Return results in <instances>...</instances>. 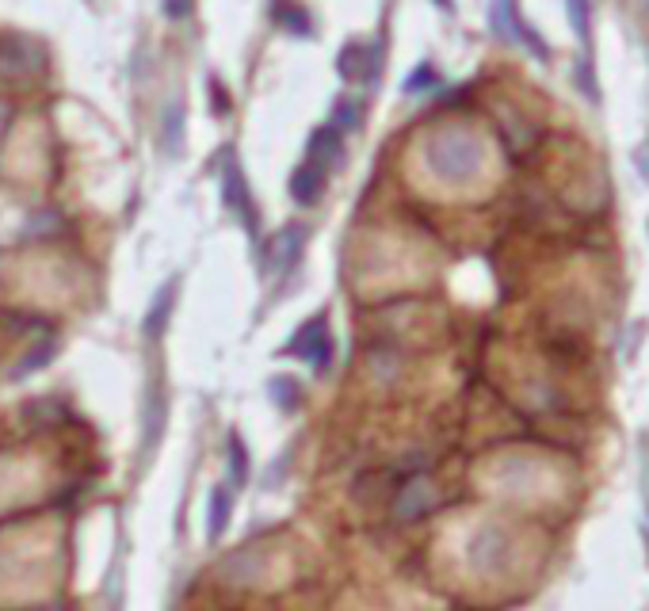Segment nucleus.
<instances>
[{"instance_id":"obj_20","label":"nucleus","mask_w":649,"mask_h":611,"mask_svg":"<svg viewBox=\"0 0 649 611\" xmlns=\"http://www.w3.org/2000/svg\"><path fill=\"white\" fill-rule=\"evenodd\" d=\"M359 119H363L359 104H355V99H347V96H340L337 107H332V127H337L340 134H344V130H355V127H359Z\"/></svg>"},{"instance_id":"obj_11","label":"nucleus","mask_w":649,"mask_h":611,"mask_svg":"<svg viewBox=\"0 0 649 611\" xmlns=\"http://www.w3.org/2000/svg\"><path fill=\"white\" fill-rule=\"evenodd\" d=\"M505 554H508V539H505V531H497V528H482L474 536V543H470V559H474V566H500L505 562Z\"/></svg>"},{"instance_id":"obj_9","label":"nucleus","mask_w":649,"mask_h":611,"mask_svg":"<svg viewBox=\"0 0 649 611\" xmlns=\"http://www.w3.org/2000/svg\"><path fill=\"white\" fill-rule=\"evenodd\" d=\"M306 161L318 165L321 173H332L337 165H344V134L337 127H318L310 134V145H306Z\"/></svg>"},{"instance_id":"obj_25","label":"nucleus","mask_w":649,"mask_h":611,"mask_svg":"<svg viewBox=\"0 0 649 611\" xmlns=\"http://www.w3.org/2000/svg\"><path fill=\"white\" fill-rule=\"evenodd\" d=\"M191 12V0H165V15H173V20H180V15Z\"/></svg>"},{"instance_id":"obj_22","label":"nucleus","mask_w":649,"mask_h":611,"mask_svg":"<svg viewBox=\"0 0 649 611\" xmlns=\"http://www.w3.org/2000/svg\"><path fill=\"white\" fill-rule=\"evenodd\" d=\"M566 12H569V23H574L577 38L589 46V0H566Z\"/></svg>"},{"instance_id":"obj_17","label":"nucleus","mask_w":649,"mask_h":611,"mask_svg":"<svg viewBox=\"0 0 649 611\" xmlns=\"http://www.w3.org/2000/svg\"><path fill=\"white\" fill-rule=\"evenodd\" d=\"M516 0H493L489 4V27L497 38H508L512 43V27H516Z\"/></svg>"},{"instance_id":"obj_10","label":"nucleus","mask_w":649,"mask_h":611,"mask_svg":"<svg viewBox=\"0 0 649 611\" xmlns=\"http://www.w3.org/2000/svg\"><path fill=\"white\" fill-rule=\"evenodd\" d=\"M324 184H329V173H321L318 165L303 161V165L291 173V196H295L298 207H314V203H321Z\"/></svg>"},{"instance_id":"obj_13","label":"nucleus","mask_w":649,"mask_h":611,"mask_svg":"<svg viewBox=\"0 0 649 611\" xmlns=\"http://www.w3.org/2000/svg\"><path fill=\"white\" fill-rule=\"evenodd\" d=\"M161 428H165V390H161V386H150V393H145V416H142V447H145V455L157 447Z\"/></svg>"},{"instance_id":"obj_7","label":"nucleus","mask_w":649,"mask_h":611,"mask_svg":"<svg viewBox=\"0 0 649 611\" xmlns=\"http://www.w3.org/2000/svg\"><path fill=\"white\" fill-rule=\"evenodd\" d=\"M432 508H436V490H432V482L424 474H413L405 485H401L398 497H393V516L405 524L428 516Z\"/></svg>"},{"instance_id":"obj_21","label":"nucleus","mask_w":649,"mask_h":611,"mask_svg":"<svg viewBox=\"0 0 649 611\" xmlns=\"http://www.w3.org/2000/svg\"><path fill=\"white\" fill-rule=\"evenodd\" d=\"M272 398L280 409H295L298 398H303V386H298L291 375H280V378H272Z\"/></svg>"},{"instance_id":"obj_15","label":"nucleus","mask_w":649,"mask_h":611,"mask_svg":"<svg viewBox=\"0 0 649 611\" xmlns=\"http://www.w3.org/2000/svg\"><path fill=\"white\" fill-rule=\"evenodd\" d=\"M54 355H58V340H54V337H43V340H38V344L31 348V352L20 360V367L12 371V378H27L31 371H43L46 363L54 360Z\"/></svg>"},{"instance_id":"obj_23","label":"nucleus","mask_w":649,"mask_h":611,"mask_svg":"<svg viewBox=\"0 0 649 611\" xmlns=\"http://www.w3.org/2000/svg\"><path fill=\"white\" fill-rule=\"evenodd\" d=\"M211 111L229 115V96H226V84L222 81H211Z\"/></svg>"},{"instance_id":"obj_12","label":"nucleus","mask_w":649,"mask_h":611,"mask_svg":"<svg viewBox=\"0 0 649 611\" xmlns=\"http://www.w3.org/2000/svg\"><path fill=\"white\" fill-rule=\"evenodd\" d=\"M229 516H234V493L226 485H214L211 490V505H206V539L219 543L229 528Z\"/></svg>"},{"instance_id":"obj_24","label":"nucleus","mask_w":649,"mask_h":611,"mask_svg":"<svg viewBox=\"0 0 649 611\" xmlns=\"http://www.w3.org/2000/svg\"><path fill=\"white\" fill-rule=\"evenodd\" d=\"M577 81H581L585 96H589V99H597V81H592V66H589V58H581V61H577Z\"/></svg>"},{"instance_id":"obj_5","label":"nucleus","mask_w":649,"mask_h":611,"mask_svg":"<svg viewBox=\"0 0 649 611\" xmlns=\"http://www.w3.org/2000/svg\"><path fill=\"white\" fill-rule=\"evenodd\" d=\"M306 242H310V230L298 226V222H291V226H283L280 234H275L272 249H268V268H272V275H291L298 268V260H303L306 252Z\"/></svg>"},{"instance_id":"obj_1","label":"nucleus","mask_w":649,"mask_h":611,"mask_svg":"<svg viewBox=\"0 0 649 611\" xmlns=\"http://www.w3.org/2000/svg\"><path fill=\"white\" fill-rule=\"evenodd\" d=\"M424 161H428L432 176H439L444 184H470L482 173L485 145L467 127H439L424 142Z\"/></svg>"},{"instance_id":"obj_3","label":"nucleus","mask_w":649,"mask_h":611,"mask_svg":"<svg viewBox=\"0 0 649 611\" xmlns=\"http://www.w3.org/2000/svg\"><path fill=\"white\" fill-rule=\"evenodd\" d=\"M46 73V46L31 35H0V81L4 84H20V81H35Z\"/></svg>"},{"instance_id":"obj_26","label":"nucleus","mask_w":649,"mask_h":611,"mask_svg":"<svg viewBox=\"0 0 649 611\" xmlns=\"http://www.w3.org/2000/svg\"><path fill=\"white\" fill-rule=\"evenodd\" d=\"M630 4H635L638 12H649V0H630Z\"/></svg>"},{"instance_id":"obj_19","label":"nucleus","mask_w":649,"mask_h":611,"mask_svg":"<svg viewBox=\"0 0 649 611\" xmlns=\"http://www.w3.org/2000/svg\"><path fill=\"white\" fill-rule=\"evenodd\" d=\"M439 84V73H436V66L432 61H421V66L409 73V81H405V96H424V92H432Z\"/></svg>"},{"instance_id":"obj_16","label":"nucleus","mask_w":649,"mask_h":611,"mask_svg":"<svg viewBox=\"0 0 649 611\" xmlns=\"http://www.w3.org/2000/svg\"><path fill=\"white\" fill-rule=\"evenodd\" d=\"M275 23H280L283 31H291V35H298V38H310L314 35V20H310V12H303V8H295V4H275Z\"/></svg>"},{"instance_id":"obj_18","label":"nucleus","mask_w":649,"mask_h":611,"mask_svg":"<svg viewBox=\"0 0 649 611\" xmlns=\"http://www.w3.org/2000/svg\"><path fill=\"white\" fill-rule=\"evenodd\" d=\"M226 455H229V478H234V485H245L249 482V451H245V444H241L237 432H229Z\"/></svg>"},{"instance_id":"obj_6","label":"nucleus","mask_w":649,"mask_h":611,"mask_svg":"<svg viewBox=\"0 0 649 611\" xmlns=\"http://www.w3.org/2000/svg\"><path fill=\"white\" fill-rule=\"evenodd\" d=\"M337 73L347 84H370L378 77V46L347 43L337 58Z\"/></svg>"},{"instance_id":"obj_4","label":"nucleus","mask_w":649,"mask_h":611,"mask_svg":"<svg viewBox=\"0 0 649 611\" xmlns=\"http://www.w3.org/2000/svg\"><path fill=\"white\" fill-rule=\"evenodd\" d=\"M283 355H295V360L310 363L314 371H329V363H332V332H329V321H324V314H318V317H310V321L298 325V332L287 340Z\"/></svg>"},{"instance_id":"obj_8","label":"nucleus","mask_w":649,"mask_h":611,"mask_svg":"<svg viewBox=\"0 0 649 611\" xmlns=\"http://www.w3.org/2000/svg\"><path fill=\"white\" fill-rule=\"evenodd\" d=\"M176 298H180V275L165 280L157 287V295H153L150 309H145V321H142L145 340H161V332L168 329V317H173V309H176Z\"/></svg>"},{"instance_id":"obj_2","label":"nucleus","mask_w":649,"mask_h":611,"mask_svg":"<svg viewBox=\"0 0 649 611\" xmlns=\"http://www.w3.org/2000/svg\"><path fill=\"white\" fill-rule=\"evenodd\" d=\"M219 191H222V203H226L229 211L241 219V226L249 230V242L260 249V211H257V203H252L249 180H245L234 145H222L219 150Z\"/></svg>"},{"instance_id":"obj_27","label":"nucleus","mask_w":649,"mask_h":611,"mask_svg":"<svg viewBox=\"0 0 649 611\" xmlns=\"http://www.w3.org/2000/svg\"><path fill=\"white\" fill-rule=\"evenodd\" d=\"M38 611H61V608H38Z\"/></svg>"},{"instance_id":"obj_14","label":"nucleus","mask_w":649,"mask_h":611,"mask_svg":"<svg viewBox=\"0 0 649 611\" xmlns=\"http://www.w3.org/2000/svg\"><path fill=\"white\" fill-rule=\"evenodd\" d=\"M180 134H184V104L180 99H173V104L165 107V115H161V145H165V153H176L180 150Z\"/></svg>"}]
</instances>
